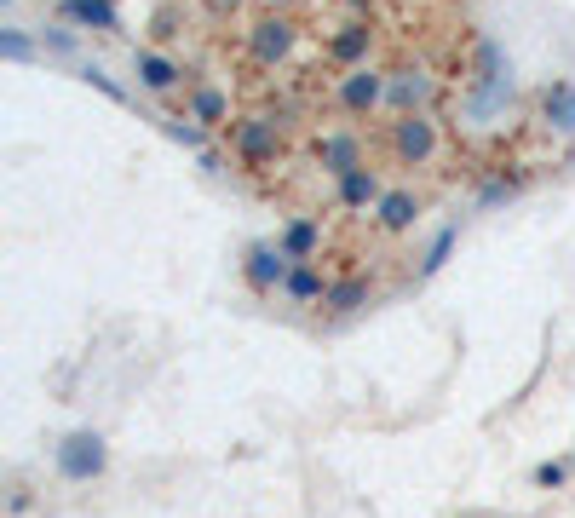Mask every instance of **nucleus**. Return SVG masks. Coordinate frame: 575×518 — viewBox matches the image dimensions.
<instances>
[{
    "mask_svg": "<svg viewBox=\"0 0 575 518\" xmlns=\"http://www.w3.org/2000/svg\"><path fill=\"white\" fill-rule=\"evenodd\" d=\"M58 472L75 478V484H81V478H98V472H104V438H98V432H69L64 444H58Z\"/></svg>",
    "mask_w": 575,
    "mask_h": 518,
    "instance_id": "nucleus-1",
    "label": "nucleus"
},
{
    "mask_svg": "<svg viewBox=\"0 0 575 518\" xmlns=\"http://www.w3.org/2000/svg\"><path fill=\"white\" fill-rule=\"evenodd\" d=\"M288 254L282 248H271V242H259V248H248V265H242V277H248L253 294H276V288L288 283Z\"/></svg>",
    "mask_w": 575,
    "mask_h": 518,
    "instance_id": "nucleus-2",
    "label": "nucleus"
},
{
    "mask_svg": "<svg viewBox=\"0 0 575 518\" xmlns=\"http://www.w3.org/2000/svg\"><path fill=\"white\" fill-rule=\"evenodd\" d=\"M391 150L403 156V162H426L437 150V127L426 116H397V133H391Z\"/></svg>",
    "mask_w": 575,
    "mask_h": 518,
    "instance_id": "nucleus-3",
    "label": "nucleus"
},
{
    "mask_svg": "<svg viewBox=\"0 0 575 518\" xmlns=\"http://www.w3.org/2000/svg\"><path fill=\"white\" fill-rule=\"evenodd\" d=\"M386 75H374V70H351L340 81V104L345 110H351V116H368V110H374V104H380V98H386Z\"/></svg>",
    "mask_w": 575,
    "mask_h": 518,
    "instance_id": "nucleus-4",
    "label": "nucleus"
},
{
    "mask_svg": "<svg viewBox=\"0 0 575 518\" xmlns=\"http://www.w3.org/2000/svg\"><path fill=\"white\" fill-rule=\"evenodd\" d=\"M288 47H294V24H288V18H259V24H253V58H259V64H282Z\"/></svg>",
    "mask_w": 575,
    "mask_h": 518,
    "instance_id": "nucleus-5",
    "label": "nucleus"
},
{
    "mask_svg": "<svg viewBox=\"0 0 575 518\" xmlns=\"http://www.w3.org/2000/svg\"><path fill=\"white\" fill-rule=\"evenodd\" d=\"M230 144L242 150V162L259 167L276 150V121H236V127H230Z\"/></svg>",
    "mask_w": 575,
    "mask_h": 518,
    "instance_id": "nucleus-6",
    "label": "nucleus"
},
{
    "mask_svg": "<svg viewBox=\"0 0 575 518\" xmlns=\"http://www.w3.org/2000/svg\"><path fill=\"white\" fill-rule=\"evenodd\" d=\"M541 104H547V116L558 133H570L575 139V81H552L547 93H541Z\"/></svg>",
    "mask_w": 575,
    "mask_h": 518,
    "instance_id": "nucleus-7",
    "label": "nucleus"
},
{
    "mask_svg": "<svg viewBox=\"0 0 575 518\" xmlns=\"http://www.w3.org/2000/svg\"><path fill=\"white\" fill-rule=\"evenodd\" d=\"M317 242H322L317 219H294L288 231L276 236V248H282V254H288V259H311V254H317Z\"/></svg>",
    "mask_w": 575,
    "mask_h": 518,
    "instance_id": "nucleus-8",
    "label": "nucleus"
},
{
    "mask_svg": "<svg viewBox=\"0 0 575 518\" xmlns=\"http://www.w3.org/2000/svg\"><path fill=\"white\" fill-rule=\"evenodd\" d=\"M380 196V179L368 173V167H351V173H340V202L345 208H368Z\"/></svg>",
    "mask_w": 575,
    "mask_h": 518,
    "instance_id": "nucleus-9",
    "label": "nucleus"
},
{
    "mask_svg": "<svg viewBox=\"0 0 575 518\" xmlns=\"http://www.w3.org/2000/svg\"><path fill=\"white\" fill-rule=\"evenodd\" d=\"M138 81L150 93H167V87H179V64H167L161 52H138Z\"/></svg>",
    "mask_w": 575,
    "mask_h": 518,
    "instance_id": "nucleus-10",
    "label": "nucleus"
},
{
    "mask_svg": "<svg viewBox=\"0 0 575 518\" xmlns=\"http://www.w3.org/2000/svg\"><path fill=\"white\" fill-rule=\"evenodd\" d=\"M386 93H391V104H397L403 116H414V104H420V98L432 93V81H426L420 70H403V75H397V81L386 87Z\"/></svg>",
    "mask_w": 575,
    "mask_h": 518,
    "instance_id": "nucleus-11",
    "label": "nucleus"
},
{
    "mask_svg": "<svg viewBox=\"0 0 575 518\" xmlns=\"http://www.w3.org/2000/svg\"><path fill=\"white\" fill-rule=\"evenodd\" d=\"M414 213H420V202H414L409 190H391V196H380V225H386V231H409Z\"/></svg>",
    "mask_w": 575,
    "mask_h": 518,
    "instance_id": "nucleus-12",
    "label": "nucleus"
},
{
    "mask_svg": "<svg viewBox=\"0 0 575 518\" xmlns=\"http://www.w3.org/2000/svg\"><path fill=\"white\" fill-rule=\"evenodd\" d=\"M64 18H75V24H98V29H121L110 0H64Z\"/></svg>",
    "mask_w": 575,
    "mask_h": 518,
    "instance_id": "nucleus-13",
    "label": "nucleus"
},
{
    "mask_svg": "<svg viewBox=\"0 0 575 518\" xmlns=\"http://www.w3.org/2000/svg\"><path fill=\"white\" fill-rule=\"evenodd\" d=\"M282 294H288V300H299V306L328 300V288H322V277L311 271V265H294V271H288V283H282Z\"/></svg>",
    "mask_w": 575,
    "mask_h": 518,
    "instance_id": "nucleus-14",
    "label": "nucleus"
},
{
    "mask_svg": "<svg viewBox=\"0 0 575 518\" xmlns=\"http://www.w3.org/2000/svg\"><path fill=\"white\" fill-rule=\"evenodd\" d=\"M190 110H196V121H207V127H225L230 98H225V93H213V87H202V93L190 98Z\"/></svg>",
    "mask_w": 575,
    "mask_h": 518,
    "instance_id": "nucleus-15",
    "label": "nucleus"
},
{
    "mask_svg": "<svg viewBox=\"0 0 575 518\" xmlns=\"http://www.w3.org/2000/svg\"><path fill=\"white\" fill-rule=\"evenodd\" d=\"M363 300H368V283H363V277H351V283H334V288H328V306H334V311H357Z\"/></svg>",
    "mask_w": 575,
    "mask_h": 518,
    "instance_id": "nucleus-16",
    "label": "nucleus"
},
{
    "mask_svg": "<svg viewBox=\"0 0 575 518\" xmlns=\"http://www.w3.org/2000/svg\"><path fill=\"white\" fill-rule=\"evenodd\" d=\"M368 52V24H345V35L334 41V58H363Z\"/></svg>",
    "mask_w": 575,
    "mask_h": 518,
    "instance_id": "nucleus-17",
    "label": "nucleus"
},
{
    "mask_svg": "<svg viewBox=\"0 0 575 518\" xmlns=\"http://www.w3.org/2000/svg\"><path fill=\"white\" fill-rule=\"evenodd\" d=\"M449 248H455V225H449V231H443V236H437V242H432V254H426V265H420V271H426V277H432L437 265H443V259H449Z\"/></svg>",
    "mask_w": 575,
    "mask_h": 518,
    "instance_id": "nucleus-18",
    "label": "nucleus"
},
{
    "mask_svg": "<svg viewBox=\"0 0 575 518\" xmlns=\"http://www.w3.org/2000/svg\"><path fill=\"white\" fill-rule=\"evenodd\" d=\"M564 478H570V467H564V461H547V467L535 472V484H541V490H552V484H564Z\"/></svg>",
    "mask_w": 575,
    "mask_h": 518,
    "instance_id": "nucleus-19",
    "label": "nucleus"
},
{
    "mask_svg": "<svg viewBox=\"0 0 575 518\" xmlns=\"http://www.w3.org/2000/svg\"><path fill=\"white\" fill-rule=\"evenodd\" d=\"M0 52H6V58H29V41H23L18 29H6V35H0Z\"/></svg>",
    "mask_w": 575,
    "mask_h": 518,
    "instance_id": "nucleus-20",
    "label": "nucleus"
},
{
    "mask_svg": "<svg viewBox=\"0 0 575 518\" xmlns=\"http://www.w3.org/2000/svg\"><path fill=\"white\" fill-rule=\"evenodd\" d=\"M87 81H92V87H98V93H110L115 104H121V98H127V93H121V87H115V81H110V75H104V70H87Z\"/></svg>",
    "mask_w": 575,
    "mask_h": 518,
    "instance_id": "nucleus-21",
    "label": "nucleus"
},
{
    "mask_svg": "<svg viewBox=\"0 0 575 518\" xmlns=\"http://www.w3.org/2000/svg\"><path fill=\"white\" fill-rule=\"evenodd\" d=\"M41 41L46 47H58V52H75V35H69V29H46Z\"/></svg>",
    "mask_w": 575,
    "mask_h": 518,
    "instance_id": "nucleus-22",
    "label": "nucleus"
},
{
    "mask_svg": "<svg viewBox=\"0 0 575 518\" xmlns=\"http://www.w3.org/2000/svg\"><path fill=\"white\" fill-rule=\"evenodd\" d=\"M167 133H173V139H179V144H202V127H190V121H173Z\"/></svg>",
    "mask_w": 575,
    "mask_h": 518,
    "instance_id": "nucleus-23",
    "label": "nucleus"
}]
</instances>
